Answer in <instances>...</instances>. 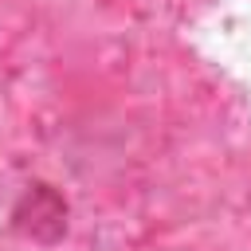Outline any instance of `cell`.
I'll use <instances>...</instances> for the list:
<instances>
[]
</instances>
